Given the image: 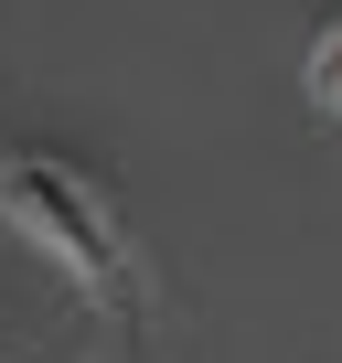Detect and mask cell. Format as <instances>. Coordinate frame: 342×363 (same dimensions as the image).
<instances>
[{"label":"cell","instance_id":"cell-1","mask_svg":"<svg viewBox=\"0 0 342 363\" xmlns=\"http://www.w3.org/2000/svg\"><path fill=\"white\" fill-rule=\"evenodd\" d=\"M0 214H11L22 246H43L75 289H96V299H128V289H139V278H128L118 203L96 193L75 160H54V150H11V160H0Z\"/></svg>","mask_w":342,"mask_h":363},{"label":"cell","instance_id":"cell-2","mask_svg":"<svg viewBox=\"0 0 342 363\" xmlns=\"http://www.w3.org/2000/svg\"><path fill=\"white\" fill-rule=\"evenodd\" d=\"M299 75H310V96H321V118H342V11H331V22L310 33V65H299Z\"/></svg>","mask_w":342,"mask_h":363}]
</instances>
